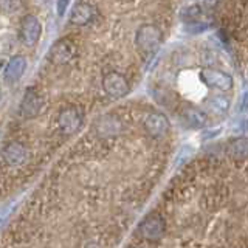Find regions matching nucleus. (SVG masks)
Here are the masks:
<instances>
[{
	"label": "nucleus",
	"instance_id": "nucleus-1",
	"mask_svg": "<svg viewBox=\"0 0 248 248\" xmlns=\"http://www.w3.org/2000/svg\"><path fill=\"white\" fill-rule=\"evenodd\" d=\"M161 41V33L154 25H143L137 31V46L143 53H152L157 50Z\"/></svg>",
	"mask_w": 248,
	"mask_h": 248
},
{
	"label": "nucleus",
	"instance_id": "nucleus-2",
	"mask_svg": "<svg viewBox=\"0 0 248 248\" xmlns=\"http://www.w3.org/2000/svg\"><path fill=\"white\" fill-rule=\"evenodd\" d=\"M41 22L33 14H28L20 22V41L27 46H34L41 37Z\"/></svg>",
	"mask_w": 248,
	"mask_h": 248
},
{
	"label": "nucleus",
	"instance_id": "nucleus-3",
	"mask_svg": "<svg viewBox=\"0 0 248 248\" xmlns=\"http://www.w3.org/2000/svg\"><path fill=\"white\" fill-rule=\"evenodd\" d=\"M103 89L108 96L112 98H123L129 93V82L123 75L112 72L107 73L103 79Z\"/></svg>",
	"mask_w": 248,
	"mask_h": 248
},
{
	"label": "nucleus",
	"instance_id": "nucleus-4",
	"mask_svg": "<svg viewBox=\"0 0 248 248\" xmlns=\"http://www.w3.org/2000/svg\"><path fill=\"white\" fill-rule=\"evenodd\" d=\"M200 78L208 87H213V89L230 90L232 87L231 76L228 73H223L220 70H216V68H203L200 73Z\"/></svg>",
	"mask_w": 248,
	"mask_h": 248
},
{
	"label": "nucleus",
	"instance_id": "nucleus-5",
	"mask_svg": "<svg viewBox=\"0 0 248 248\" xmlns=\"http://www.w3.org/2000/svg\"><path fill=\"white\" fill-rule=\"evenodd\" d=\"M2 157L8 166H20L27 161L28 154H27V149L23 144H20L17 141H11L3 147Z\"/></svg>",
	"mask_w": 248,
	"mask_h": 248
},
{
	"label": "nucleus",
	"instance_id": "nucleus-6",
	"mask_svg": "<svg viewBox=\"0 0 248 248\" xmlns=\"http://www.w3.org/2000/svg\"><path fill=\"white\" fill-rule=\"evenodd\" d=\"M59 127L64 134L70 135L79 129L82 123V115L78 112L76 107H67L59 115Z\"/></svg>",
	"mask_w": 248,
	"mask_h": 248
},
{
	"label": "nucleus",
	"instance_id": "nucleus-7",
	"mask_svg": "<svg viewBox=\"0 0 248 248\" xmlns=\"http://www.w3.org/2000/svg\"><path fill=\"white\" fill-rule=\"evenodd\" d=\"M165 232V222L160 216H149L140 225V234L144 239L155 240L160 239Z\"/></svg>",
	"mask_w": 248,
	"mask_h": 248
},
{
	"label": "nucleus",
	"instance_id": "nucleus-8",
	"mask_svg": "<svg viewBox=\"0 0 248 248\" xmlns=\"http://www.w3.org/2000/svg\"><path fill=\"white\" fill-rule=\"evenodd\" d=\"M144 127L147 134L154 138H160L169 130V121L163 113H151L144 121Z\"/></svg>",
	"mask_w": 248,
	"mask_h": 248
},
{
	"label": "nucleus",
	"instance_id": "nucleus-9",
	"mask_svg": "<svg viewBox=\"0 0 248 248\" xmlns=\"http://www.w3.org/2000/svg\"><path fill=\"white\" fill-rule=\"evenodd\" d=\"M27 70V59L20 56V54H17V56H13L10 59V62L6 64L5 67V72H3V76H5V81L6 82H17L23 72Z\"/></svg>",
	"mask_w": 248,
	"mask_h": 248
},
{
	"label": "nucleus",
	"instance_id": "nucleus-10",
	"mask_svg": "<svg viewBox=\"0 0 248 248\" xmlns=\"http://www.w3.org/2000/svg\"><path fill=\"white\" fill-rule=\"evenodd\" d=\"M41 106H42V101L39 98V95L33 89H28L22 99L20 113L22 116H25V118H33V116H36L39 110H41Z\"/></svg>",
	"mask_w": 248,
	"mask_h": 248
},
{
	"label": "nucleus",
	"instance_id": "nucleus-11",
	"mask_svg": "<svg viewBox=\"0 0 248 248\" xmlns=\"http://www.w3.org/2000/svg\"><path fill=\"white\" fill-rule=\"evenodd\" d=\"M93 17H95V10H93V6L82 2V3L75 5V8L72 10V14H70V23H72V25H87L89 22H92Z\"/></svg>",
	"mask_w": 248,
	"mask_h": 248
},
{
	"label": "nucleus",
	"instance_id": "nucleus-12",
	"mask_svg": "<svg viewBox=\"0 0 248 248\" xmlns=\"http://www.w3.org/2000/svg\"><path fill=\"white\" fill-rule=\"evenodd\" d=\"M75 56V45L70 41H59L51 48V61L54 64H65Z\"/></svg>",
	"mask_w": 248,
	"mask_h": 248
},
{
	"label": "nucleus",
	"instance_id": "nucleus-13",
	"mask_svg": "<svg viewBox=\"0 0 248 248\" xmlns=\"http://www.w3.org/2000/svg\"><path fill=\"white\" fill-rule=\"evenodd\" d=\"M206 108L214 115H225L230 110V99L223 95L211 96L206 101Z\"/></svg>",
	"mask_w": 248,
	"mask_h": 248
},
{
	"label": "nucleus",
	"instance_id": "nucleus-14",
	"mask_svg": "<svg viewBox=\"0 0 248 248\" xmlns=\"http://www.w3.org/2000/svg\"><path fill=\"white\" fill-rule=\"evenodd\" d=\"M228 154L236 160H244L248 157V138H237L232 140L227 147Z\"/></svg>",
	"mask_w": 248,
	"mask_h": 248
},
{
	"label": "nucleus",
	"instance_id": "nucleus-15",
	"mask_svg": "<svg viewBox=\"0 0 248 248\" xmlns=\"http://www.w3.org/2000/svg\"><path fill=\"white\" fill-rule=\"evenodd\" d=\"M185 116H186V120L189 121L191 126H194V127H200V126H203V124L206 123V116L203 113L194 110V108H191V110L186 112Z\"/></svg>",
	"mask_w": 248,
	"mask_h": 248
},
{
	"label": "nucleus",
	"instance_id": "nucleus-16",
	"mask_svg": "<svg viewBox=\"0 0 248 248\" xmlns=\"http://www.w3.org/2000/svg\"><path fill=\"white\" fill-rule=\"evenodd\" d=\"M68 3H70V0H58V13H59V16H62L65 13Z\"/></svg>",
	"mask_w": 248,
	"mask_h": 248
}]
</instances>
